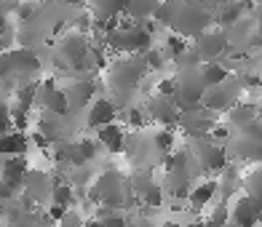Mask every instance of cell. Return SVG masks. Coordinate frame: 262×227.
Returning <instances> with one entry per match:
<instances>
[{
    "mask_svg": "<svg viewBox=\"0 0 262 227\" xmlns=\"http://www.w3.org/2000/svg\"><path fill=\"white\" fill-rule=\"evenodd\" d=\"M180 107L174 104L171 97H161V94H156V97H150V102L145 104V115L150 118V121H156L161 128H171L177 126V121H180Z\"/></svg>",
    "mask_w": 262,
    "mask_h": 227,
    "instance_id": "8fae6325",
    "label": "cell"
},
{
    "mask_svg": "<svg viewBox=\"0 0 262 227\" xmlns=\"http://www.w3.org/2000/svg\"><path fill=\"white\" fill-rule=\"evenodd\" d=\"M83 227H102L99 219H89V222H83Z\"/></svg>",
    "mask_w": 262,
    "mask_h": 227,
    "instance_id": "74e56055",
    "label": "cell"
},
{
    "mask_svg": "<svg viewBox=\"0 0 262 227\" xmlns=\"http://www.w3.org/2000/svg\"><path fill=\"white\" fill-rule=\"evenodd\" d=\"M32 8H35V6L25 0V3L19 6V19H32Z\"/></svg>",
    "mask_w": 262,
    "mask_h": 227,
    "instance_id": "d590c367",
    "label": "cell"
},
{
    "mask_svg": "<svg viewBox=\"0 0 262 227\" xmlns=\"http://www.w3.org/2000/svg\"><path fill=\"white\" fill-rule=\"evenodd\" d=\"M228 219H230V211H228V206H214L211 209V214L206 217V222H204V227H222V224H228Z\"/></svg>",
    "mask_w": 262,
    "mask_h": 227,
    "instance_id": "4dcf8cb0",
    "label": "cell"
},
{
    "mask_svg": "<svg viewBox=\"0 0 262 227\" xmlns=\"http://www.w3.org/2000/svg\"><path fill=\"white\" fill-rule=\"evenodd\" d=\"M62 94H64L70 110H80V107H86V104L94 99V94H97V80L78 78V80L70 83V86H64Z\"/></svg>",
    "mask_w": 262,
    "mask_h": 227,
    "instance_id": "5bb4252c",
    "label": "cell"
},
{
    "mask_svg": "<svg viewBox=\"0 0 262 227\" xmlns=\"http://www.w3.org/2000/svg\"><path fill=\"white\" fill-rule=\"evenodd\" d=\"M6 56H8L11 75H16V78H32L40 70V59L30 49H8Z\"/></svg>",
    "mask_w": 262,
    "mask_h": 227,
    "instance_id": "4fadbf2b",
    "label": "cell"
},
{
    "mask_svg": "<svg viewBox=\"0 0 262 227\" xmlns=\"http://www.w3.org/2000/svg\"><path fill=\"white\" fill-rule=\"evenodd\" d=\"M190 190V174H187V163L185 166H174L166 171V193L174 198H187Z\"/></svg>",
    "mask_w": 262,
    "mask_h": 227,
    "instance_id": "44dd1931",
    "label": "cell"
},
{
    "mask_svg": "<svg viewBox=\"0 0 262 227\" xmlns=\"http://www.w3.org/2000/svg\"><path fill=\"white\" fill-rule=\"evenodd\" d=\"M211 25V14L206 6H201L198 0H177V11L171 16V35H180V38H195L204 30H209Z\"/></svg>",
    "mask_w": 262,
    "mask_h": 227,
    "instance_id": "277c9868",
    "label": "cell"
},
{
    "mask_svg": "<svg viewBox=\"0 0 262 227\" xmlns=\"http://www.w3.org/2000/svg\"><path fill=\"white\" fill-rule=\"evenodd\" d=\"M228 49H230V43L222 30H204L193 38V51L201 56V62H214V59L228 54Z\"/></svg>",
    "mask_w": 262,
    "mask_h": 227,
    "instance_id": "9c48e42d",
    "label": "cell"
},
{
    "mask_svg": "<svg viewBox=\"0 0 262 227\" xmlns=\"http://www.w3.org/2000/svg\"><path fill=\"white\" fill-rule=\"evenodd\" d=\"M75 193H73V187L64 185V182H54L51 185V193H49V206H62L67 209L70 203H73Z\"/></svg>",
    "mask_w": 262,
    "mask_h": 227,
    "instance_id": "d4e9b609",
    "label": "cell"
},
{
    "mask_svg": "<svg viewBox=\"0 0 262 227\" xmlns=\"http://www.w3.org/2000/svg\"><path fill=\"white\" fill-rule=\"evenodd\" d=\"M11 131V107L0 99V134Z\"/></svg>",
    "mask_w": 262,
    "mask_h": 227,
    "instance_id": "836d02e7",
    "label": "cell"
},
{
    "mask_svg": "<svg viewBox=\"0 0 262 227\" xmlns=\"http://www.w3.org/2000/svg\"><path fill=\"white\" fill-rule=\"evenodd\" d=\"M27 3H32V6H38V3H49V0H27Z\"/></svg>",
    "mask_w": 262,
    "mask_h": 227,
    "instance_id": "60d3db41",
    "label": "cell"
},
{
    "mask_svg": "<svg viewBox=\"0 0 262 227\" xmlns=\"http://www.w3.org/2000/svg\"><path fill=\"white\" fill-rule=\"evenodd\" d=\"M171 91H174V80H171V78H163V80H158L156 94H161V97H171Z\"/></svg>",
    "mask_w": 262,
    "mask_h": 227,
    "instance_id": "e575fe53",
    "label": "cell"
},
{
    "mask_svg": "<svg viewBox=\"0 0 262 227\" xmlns=\"http://www.w3.org/2000/svg\"><path fill=\"white\" fill-rule=\"evenodd\" d=\"M244 97V91L241 86H238V80L235 78H228L225 83H220V86H211L204 91V99H201V107L209 112H228L233 104H238Z\"/></svg>",
    "mask_w": 262,
    "mask_h": 227,
    "instance_id": "ba28073f",
    "label": "cell"
},
{
    "mask_svg": "<svg viewBox=\"0 0 262 227\" xmlns=\"http://www.w3.org/2000/svg\"><path fill=\"white\" fill-rule=\"evenodd\" d=\"M201 67V64H198ZM198 67H180L171 80H174V91H171V99L180 110H193V107H201V99H204V80H201Z\"/></svg>",
    "mask_w": 262,
    "mask_h": 227,
    "instance_id": "5b68a950",
    "label": "cell"
},
{
    "mask_svg": "<svg viewBox=\"0 0 262 227\" xmlns=\"http://www.w3.org/2000/svg\"><path fill=\"white\" fill-rule=\"evenodd\" d=\"M27 134L25 131H6V134H0V155L3 158H11V155H25L27 152Z\"/></svg>",
    "mask_w": 262,
    "mask_h": 227,
    "instance_id": "603a6c76",
    "label": "cell"
},
{
    "mask_svg": "<svg viewBox=\"0 0 262 227\" xmlns=\"http://www.w3.org/2000/svg\"><path fill=\"white\" fill-rule=\"evenodd\" d=\"M11 198H14V190L0 182V203H6V200H11Z\"/></svg>",
    "mask_w": 262,
    "mask_h": 227,
    "instance_id": "8d00e7d4",
    "label": "cell"
},
{
    "mask_svg": "<svg viewBox=\"0 0 262 227\" xmlns=\"http://www.w3.org/2000/svg\"><path fill=\"white\" fill-rule=\"evenodd\" d=\"M89 198L94 203H102L107 209L121 211L134 200V193H131V185L126 182V176H121L118 171H104L94 179V185L89 187Z\"/></svg>",
    "mask_w": 262,
    "mask_h": 227,
    "instance_id": "7a4b0ae2",
    "label": "cell"
},
{
    "mask_svg": "<svg viewBox=\"0 0 262 227\" xmlns=\"http://www.w3.org/2000/svg\"><path fill=\"white\" fill-rule=\"evenodd\" d=\"M128 0H91V16L99 25H107V21H115L121 14H126Z\"/></svg>",
    "mask_w": 262,
    "mask_h": 227,
    "instance_id": "d6986e66",
    "label": "cell"
},
{
    "mask_svg": "<svg viewBox=\"0 0 262 227\" xmlns=\"http://www.w3.org/2000/svg\"><path fill=\"white\" fill-rule=\"evenodd\" d=\"M115 118H118L115 102L104 99V97H99V99L91 102V107H89V128L97 131V128H102V126H107V123H115Z\"/></svg>",
    "mask_w": 262,
    "mask_h": 227,
    "instance_id": "ac0fdd59",
    "label": "cell"
},
{
    "mask_svg": "<svg viewBox=\"0 0 262 227\" xmlns=\"http://www.w3.org/2000/svg\"><path fill=\"white\" fill-rule=\"evenodd\" d=\"M64 3H67V6H83L86 0H64Z\"/></svg>",
    "mask_w": 262,
    "mask_h": 227,
    "instance_id": "ab89813d",
    "label": "cell"
},
{
    "mask_svg": "<svg viewBox=\"0 0 262 227\" xmlns=\"http://www.w3.org/2000/svg\"><path fill=\"white\" fill-rule=\"evenodd\" d=\"M27 171H30V166L25 161V155H11V158H3V163H0V182L16 193L21 182H25Z\"/></svg>",
    "mask_w": 262,
    "mask_h": 227,
    "instance_id": "9a60e30c",
    "label": "cell"
},
{
    "mask_svg": "<svg viewBox=\"0 0 262 227\" xmlns=\"http://www.w3.org/2000/svg\"><path fill=\"white\" fill-rule=\"evenodd\" d=\"M104 40L115 54H145L152 49V32L145 30L137 21H126V25H115L104 32Z\"/></svg>",
    "mask_w": 262,
    "mask_h": 227,
    "instance_id": "3957f363",
    "label": "cell"
},
{
    "mask_svg": "<svg viewBox=\"0 0 262 227\" xmlns=\"http://www.w3.org/2000/svg\"><path fill=\"white\" fill-rule=\"evenodd\" d=\"M244 190H246L244 195L259 198V190H262V171H259V166H254L252 174H246V176H244Z\"/></svg>",
    "mask_w": 262,
    "mask_h": 227,
    "instance_id": "f1b7e54d",
    "label": "cell"
},
{
    "mask_svg": "<svg viewBox=\"0 0 262 227\" xmlns=\"http://www.w3.org/2000/svg\"><path fill=\"white\" fill-rule=\"evenodd\" d=\"M259 219H262V206H259V198H252V195H241L233 209H230V224L233 227H259Z\"/></svg>",
    "mask_w": 262,
    "mask_h": 227,
    "instance_id": "7c38bea8",
    "label": "cell"
},
{
    "mask_svg": "<svg viewBox=\"0 0 262 227\" xmlns=\"http://www.w3.org/2000/svg\"><path fill=\"white\" fill-rule=\"evenodd\" d=\"M83 219L78 211H73V209H67L64 214H62V219H59V227H83Z\"/></svg>",
    "mask_w": 262,
    "mask_h": 227,
    "instance_id": "1f68e13d",
    "label": "cell"
},
{
    "mask_svg": "<svg viewBox=\"0 0 262 227\" xmlns=\"http://www.w3.org/2000/svg\"><path fill=\"white\" fill-rule=\"evenodd\" d=\"M128 137H126V131H123V126L121 123H107V126H102V128H97V145L99 147H104L107 152H123L126 147H128V142H126Z\"/></svg>",
    "mask_w": 262,
    "mask_h": 227,
    "instance_id": "2e32d148",
    "label": "cell"
},
{
    "mask_svg": "<svg viewBox=\"0 0 262 227\" xmlns=\"http://www.w3.org/2000/svg\"><path fill=\"white\" fill-rule=\"evenodd\" d=\"M220 195V185H217V179H204V182H198L187 190V200H190V206L193 209H206L211 206L214 200H217Z\"/></svg>",
    "mask_w": 262,
    "mask_h": 227,
    "instance_id": "e0dca14e",
    "label": "cell"
},
{
    "mask_svg": "<svg viewBox=\"0 0 262 227\" xmlns=\"http://www.w3.org/2000/svg\"><path fill=\"white\" fill-rule=\"evenodd\" d=\"M222 227H233V224H230V222H228V224H222Z\"/></svg>",
    "mask_w": 262,
    "mask_h": 227,
    "instance_id": "b9f144b4",
    "label": "cell"
},
{
    "mask_svg": "<svg viewBox=\"0 0 262 227\" xmlns=\"http://www.w3.org/2000/svg\"><path fill=\"white\" fill-rule=\"evenodd\" d=\"M126 118H128V123L134 126V128H142V126L147 123V121H145L147 115H145V110H139V107H131V110L126 112Z\"/></svg>",
    "mask_w": 262,
    "mask_h": 227,
    "instance_id": "d6a6232c",
    "label": "cell"
},
{
    "mask_svg": "<svg viewBox=\"0 0 262 227\" xmlns=\"http://www.w3.org/2000/svg\"><path fill=\"white\" fill-rule=\"evenodd\" d=\"M246 11H249V0H220L217 14H214L211 19H217L222 27H233Z\"/></svg>",
    "mask_w": 262,
    "mask_h": 227,
    "instance_id": "ffe728a7",
    "label": "cell"
},
{
    "mask_svg": "<svg viewBox=\"0 0 262 227\" xmlns=\"http://www.w3.org/2000/svg\"><path fill=\"white\" fill-rule=\"evenodd\" d=\"M156 6H158V0H128L126 14L131 16V21H137V25H139V19L152 16V8H156Z\"/></svg>",
    "mask_w": 262,
    "mask_h": 227,
    "instance_id": "484cf974",
    "label": "cell"
},
{
    "mask_svg": "<svg viewBox=\"0 0 262 227\" xmlns=\"http://www.w3.org/2000/svg\"><path fill=\"white\" fill-rule=\"evenodd\" d=\"M190 155L195 158V163L204 169L206 174L214 171H222L228 166V150L217 142H211L209 137H198V139H190Z\"/></svg>",
    "mask_w": 262,
    "mask_h": 227,
    "instance_id": "52a82bcc",
    "label": "cell"
},
{
    "mask_svg": "<svg viewBox=\"0 0 262 227\" xmlns=\"http://www.w3.org/2000/svg\"><path fill=\"white\" fill-rule=\"evenodd\" d=\"M134 227H156V224H152L150 219H139V222H137Z\"/></svg>",
    "mask_w": 262,
    "mask_h": 227,
    "instance_id": "f35d334b",
    "label": "cell"
},
{
    "mask_svg": "<svg viewBox=\"0 0 262 227\" xmlns=\"http://www.w3.org/2000/svg\"><path fill=\"white\" fill-rule=\"evenodd\" d=\"M139 198H142V203H145V206H150V209L161 206V200H163V185H156V182H152L150 187L142 190Z\"/></svg>",
    "mask_w": 262,
    "mask_h": 227,
    "instance_id": "f546056e",
    "label": "cell"
},
{
    "mask_svg": "<svg viewBox=\"0 0 262 227\" xmlns=\"http://www.w3.org/2000/svg\"><path fill=\"white\" fill-rule=\"evenodd\" d=\"M94 219H99L102 227H128V222H126V217L121 211H118V209H107V206H102Z\"/></svg>",
    "mask_w": 262,
    "mask_h": 227,
    "instance_id": "83f0119b",
    "label": "cell"
},
{
    "mask_svg": "<svg viewBox=\"0 0 262 227\" xmlns=\"http://www.w3.org/2000/svg\"><path fill=\"white\" fill-rule=\"evenodd\" d=\"M152 150L158 155H169L174 150V131L171 128H158L152 134Z\"/></svg>",
    "mask_w": 262,
    "mask_h": 227,
    "instance_id": "4316f807",
    "label": "cell"
},
{
    "mask_svg": "<svg viewBox=\"0 0 262 227\" xmlns=\"http://www.w3.org/2000/svg\"><path fill=\"white\" fill-rule=\"evenodd\" d=\"M89 56H91V43L86 40V35L67 32V35L59 38V43H56V62L62 67L83 70L89 64Z\"/></svg>",
    "mask_w": 262,
    "mask_h": 227,
    "instance_id": "8992f818",
    "label": "cell"
},
{
    "mask_svg": "<svg viewBox=\"0 0 262 227\" xmlns=\"http://www.w3.org/2000/svg\"><path fill=\"white\" fill-rule=\"evenodd\" d=\"M217 123V118H214V112L204 110V107H193V110H182L180 112V121H177V126H180L185 134L190 139H198V137H206L211 126Z\"/></svg>",
    "mask_w": 262,
    "mask_h": 227,
    "instance_id": "30bf717a",
    "label": "cell"
},
{
    "mask_svg": "<svg viewBox=\"0 0 262 227\" xmlns=\"http://www.w3.org/2000/svg\"><path fill=\"white\" fill-rule=\"evenodd\" d=\"M147 75V64L142 54H121L115 62L107 67V86H110L115 94H134L139 88L142 78Z\"/></svg>",
    "mask_w": 262,
    "mask_h": 227,
    "instance_id": "6da1fadb",
    "label": "cell"
},
{
    "mask_svg": "<svg viewBox=\"0 0 262 227\" xmlns=\"http://www.w3.org/2000/svg\"><path fill=\"white\" fill-rule=\"evenodd\" d=\"M198 73H201V80H204V86H206V88L220 86V83H225V80L230 78V70L225 67L220 59H214V62H201Z\"/></svg>",
    "mask_w": 262,
    "mask_h": 227,
    "instance_id": "cb8c5ba5",
    "label": "cell"
},
{
    "mask_svg": "<svg viewBox=\"0 0 262 227\" xmlns=\"http://www.w3.org/2000/svg\"><path fill=\"white\" fill-rule=\"evenodd\" d=\"M40 99H43V107L49 110L51 115H64L70 107H67V99H64V94L62 88H56L51 80H46L43 83V91H40Z\"/></svg>",
    "mask_w": 262,
    "mask_h": 227,
    "instance_id": "7402d4cb",
    "label": "cell"
}]
</instances>
